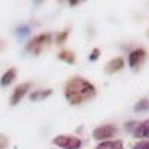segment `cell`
Returning <instances> with one entry per match:
<instances>
[{"label": "cell", "instance_id": "obj_20", "mask_svg": "<svg viewBox=\"0 0 149 149\" xmlns=\"http://www.w3.org/2000/svg\"><path fill=\"white\" fill-rule=\"evenodd\" d=\"M78 3H80V2H77V0H72V2H70L71 6H75V5H78Z\"/></svg>", "mask_w": 149, "mask_h": 149}, {"label": "cell", "instance_id": "obj_4", "mask_svg": "<svg viewBox=\"0 0 149 149\" xmlns=\"http://www.w3.org/2000/svg\"><path fill=\"white\" fill-rule=\"evenodd\" d=\"M115 133H117V129L112 124H105V125L96 127L93 130V137L96 140H106V139L112 137Z\"/></svg>", "mask_w": 149, "mask_h": 149}, {"label": "cell", "instance_id": "obj_9", "mask_svg": "<svg viewBox=\"0 0 149 149\" xmlns=\"http://www.w3.org/2000/svg\"><path fill=\"white\" fill-rule=\"evenodd\" d=\"M95 149H124V145L121 140H105L99 143Z\"/></svg>", "mask_w": 149, "mask_h": 149}, {"label": "cell", "instance_id": "obj_6", "mask_svg": "<svg viewBox=\"0 0 149 149\" xmlns=\"http://www.w3.org/2000/svg\"><path fill=\"white\" fill-rule=\"evenodd\" d=\"M30 87H31L30 83H24V84H21V86H18V87L13 90L12 96H10V105H12V106L18 105L21 100H22V97L25 96V93L28 92Z\"/></svg>", "mask_w": 149, "mask_h": 149}, {"label": "cell", "instance_id": "obj_1", "mask_svg": "<svg viewBox=\"0 0 149 149\" xmlns=\"http://www.w3.org/2000/svg\"><path fill=\"white\" fill-rule=\"evenodd\" d=\"M96 96V87L83 77H74L65 84V97L71 105H81Z\"/></svg>", "mask_w": 149, "mask_h": 149}, {"label": "cell", "instance_id": "obj_5", "mask_svg": "<svg viewBox=\"0 0 149 149\" xmlns=\"http://www.w3.org/2000/svg\"><path fill=\"white\" fill-rule=\"evenodd\" d=\"M145 58H146V50L145 49H134L129 55V65L133 70H136V68H139L142 63H143Z\"/></svg>", "mask_w": 149, "mask_h": 149}, {"label": "cell", "instance_id": "obj_8", "mask_svg": "<svg viewBox=\"0 0 149 149\" xmlns=\"http://www.w3.org/2000/svg\"><path fill=\"white\" fill-rule=\"evenodd\" d=\"M133 136L139 137V139H148L149 137V120H145L140 124H137L136 130L133 132Z\"/></svg>", "mask_w": 149, "mask_h": 149}, {"label": "cell", "instance_id": "obj_13", "mask_svg": "<svg viewBox=\"0 0 149 149\" xmlns=\"http://www.w3.org/2000/svg\"><path fill=\"white\" fill-rule=\"evenodd\" d=\"M134 111H136V112H145V111H149V100L142 99L140 102H137V103L134 105Z\"/></svg>", "mask_w": 149, "mask_h": 149}, {"label": "cell", "instance_id": "obj_2", "mask_svg": "<svg viewBox=\"0 0 149 149\" xmlns=\"http://www.w3.org/2000/svg\"><path fill=\"white\" fill-rule=\"evenodd\" d=\"M52 41V36L50 34H40L36 36L34 38H31L27 45V50L31 52L33 55H40L43 52V49Z\"/></svg>", "mask_w": 149, "mask_h": 149}, {"label": "cell", "instance_id": "obj_19", "mask_svg": "<svg viewBox=\"0 0 149 149\" xmlns=\"http://www.w3.org/2000/svg\"><path fill=\"white\" fill-rule=\"evenodd\" d=\"M9 145V139L3 134H0V149H6Z\"/></svg>", "mask_w": 149, "mask_h": 149}, {"label": "cell", "instance_id": "obj_7", "mask_svg": "<svg viewBox=\"0 0 149 149\" xmlns=\"http://www.w3.org/2000/svg\"><path fill=\"white\" fill-rule=\"evenodd\" d=\"M123 67H124V59L123 58H114L105 65V72L106 74H115V72L121 71Z\"/></svg>", "mask_w": 149, "mask_h": 149}, {"label": "cell", "instance_id": "obj_18", "mask_svg": "<svg viewBox=\"0 0 149 149\" xmlns=\"http://www.w3.org/2000/svg\"><path fill=\"white\" fill-rule=\"evenodd\" d=\"M136 127H137V121H129V123H125V130L127 132H134Z\"/></svg>", "mask_w": 149, "mask_h": 149}, {"label": "cell", "instance_id": "obj_10", "mask_svg": "<svg viewBox=\"0 0 149 149\" xmlns=\"http://www.w3.org/2000/svg\"><path fill=\"white\" fill-rule=\"evenodd\" d=\"M52 95V90L50 89H46V90H36L30 95V100L33 102H37V100H43L46 97H49Z\"/></svg>", "mask_w": 149, "mask_h": 149}, {"label": "cell", "instance_id": "obj_12", "mask_svg": "<svg viewBox=\"0 0 149 149\" xmlns=\"http://www.w3.org/2000/svg\"><path fill=\"white\" fill-rule=\"evenodd\" d=\"M59 59L65 61V62H68V63H74V62H75V56H74V53H72L71 50H62V52L59 53Z\"/></svg>", "mask_w": 149, "mask_h": 149}, {"label": "cell", "instance_id": "obj_17", "mask_svg": "<svg viewBox=\"0 0 149 149\" xmlns=\"http://www.w3.org/2000/svg\"><path fill=\"white\" fill-rule=\"evenodd\" d=\"M99 55H100V50H99L97 47H95V49H93V50L90 52V55H89V59H90L92 62H95V61H97Z\"/></svg>", "mask_w": 149, "mask_h": 149}, {"label": "cell", "instance_id": "obj_16", "mask_svg": "<svg viewBox=\"0 0 149 149\" xmlns=\"http://www.w3.org/2000/svg\"><path fill=\"white\" fill-rule=\"evenodd\" d=\"M16 34H18V37H25V36H28L30 34V27H21V28H18L16 30Z\"/></svg>", "mask_w": 149, "mask_h": 149}, {"label": "cell", "instance_id": "obj_15", "mask_svg": "<svg viewBox=\"0 0 149 149\" xmlns=\"http://www.w3.org/2000/svg\"><path fill=\"white\" fill-rule=\"evenodd\" d=\"M67 38H68V31H62V33H59V34L55 37V40H56L58 45H62Z\"/></svg>", "mask_w": 149, "mask_h": 149}, {"label": "cell", "instance_id": "obj_11", "mask_svg": "<svg viewBox=\"0 0 149 149\" xmlns=\"http://www.w3.org/2000/svg\"><path fill=\"white\" fill-rule=\"evenodd\" d=\"M15 77H16V70L15 68H10V70H8L3 74L2 80H0V84H2V86H9V84L15 80Z\"/></svg>", "mask_w": 149, "mask_h": 149}, {"label": "cell", "instance_id": "obj_3", "mask_svg": "<svg viewBox=\"0 0 149 149\" xmlns=\"http://www.w3.org/2000/svg\"><path fill=\"white\" fill-rule=\"evenodd\" d=\"M53 145L59 146L61 149H80L81 148V139L70 134H59L53 139Z\"/></svg>", "mask_w": 149, "mask_h": 149}, {"label": "cell", "instance_id": "obj_14", "mask_svg": "<svg viewBox=\"0 0 149 149\" xmlns=\"http://www.w3.org/2000/svg\"><path fill=\"white\" fill-rule=\"evenodd\" d=\"M133 149H149V137L148 139H143L137 143L133 145Z\"/></svg>", "mask_w": 149, "mask_h": 149}]
</instances>
